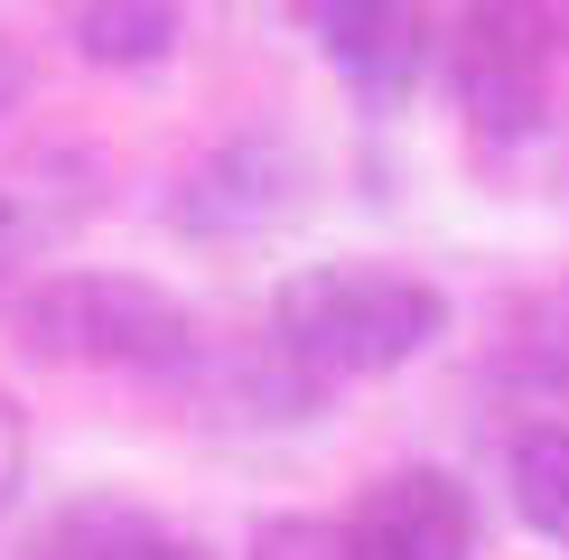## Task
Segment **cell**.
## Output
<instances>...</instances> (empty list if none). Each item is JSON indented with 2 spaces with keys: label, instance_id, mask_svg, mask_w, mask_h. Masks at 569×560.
I'll return each mask as SVG.
<instances>
[{
  "label": "cell",
  "instance_id": "cell-1",
  "mask_svg": "<svg viewBox=\"0 0 569 560\" xmlns=\"http://www.w3.org/2000/svg\"><path fill=\"white\" fill-rule=\"evenodd\" d=\"M262 337L299 373H318L327 392L373 383V373H401L411 356H430L448 337V290L401 262H308L271 290Z\"/></svg>",
  "mask_w": 569,
  "mask_h": 560
},
{
  "label": "cell",
  "instance_id": "cell-2",
  "mask_svg": "<svg viewBox=\"0 0 569 560\" xmlns=\"http://www.w3.org/2000/svg\"><path fill=\"white\" fill-rule=\"evenodd\" d=\"M10 327L38 364L131 373V383H178V392L197 383L206 346H216L169 280H140V271H38L10 299Z\"/></svg>",
  "mask_w": 569,
  "mask_h": 560
},
{
  "label": "cell",
  "instance_id": "cell-3",
  "mask_svg": "<svg viewBox=\"0 0 569 560\" xmlns=\"http://www.w3.org/2000/svg\"><path fill=\"white\" fill-rule=\"evenodd\" d=\"M560 57H569V19L560 0H458L439 19V76L458 122L486 150H523L551 122L560 93Z\"/></svg>",
  "mask_w": 569,
  "mask_h": 560
},
{
  "label": "cell",
  "instance_id": "cell-4",
  "mask_svg": "<svg viewBox=\"0 0 569 560\" xmlns=\"http://www.w3.org/2000/svg\"><path fill=\"white\" fill-rule=\"evenodd\" d=\"M299 187H308V159L280 131H233L206 159H187L159 206L197 243H233V233H271L280 216H299Z\"/></svg>",
  "mask_w": 569,
  "mask_h": 560
},
{
  "label": "cell",
  "instance_id": "cell-5",
  "mask_svg": "<svg viewBox=\"0 0 569 560\" xmlns=\"http://www.w3.org/2000/svg\"><path fill=\"white\" fill-rule=\"evenodd\" d=\"M318 57H327V76H337L355 93V112H401L420 84H430V66H439V19H430V0H327L318 19Z\"/></svg>",
  "mask_w": 569,
  "mask_h": 560
},
{
  "label": "cell",
  "instance_id": "cell-6",
  "mask_svg": "<svg viewBox=\"0 0 569 560\" xmlns=\"http://www.w3.org/2000/svg\"><path fill=\"white\" fill-rule=\"evenodd\" d=\"M477 542H486V513L448 467H392L346 513L355 560H477Z\"/></svg>",
  "mask_w": 569,
  "mask_h": 560
},
{
  "label": "cell",
  "instance_id": "cell-7",
  "mask_svg": "<svg viewBox=\"0 0 569 560\" xmlns=\"http://www.w3.org/2000/svg\"><path fill=\"white\" fill-rule=\"evenodd\" d=\"M93 206H103V169L84 150H19L0 159V309L19 299V271L47 243H66Z\"/></svg>",
  "mask_w": 569,
  "mask_h": 560
},
{
  "label": "cell",
  "instance_id": "cell-8",
  "mask_svg": "<svg viewBox=\"0 0 569 560\" xmlns=\"http://www.w3.org/2000/svg\"><path fill=\"white\" fill-rule=\"evenodd\" d=\"M19 560H216V551H206L187 523H169V513L131 504V496H66L29 532Z\"/></svg>",
  "mask_w": 569,
  "mask_h": 560
},
{
  "label": "cell",
  "instance_id": "cell-9",
  "mask_svg": "<svg viewBox=\"0 0 569 560\" xmlns=\"http://www.w3.org/2000/svg\"><path fill=\"white\" fill-rule=\"evenodd\" d=\"M486 373L513 392V402H532L523 420H569V280L523 290L505 318H495Z\"/></svg>",
  "mask_w": 569,
  "mask_h": 560
},
{
  "label": "cell",
  "instance_id": "cell-10",
  "mask_svg": "<svg viewBox=\"0 0 569 560\" xmlns=\"http://www.w3.org/2000/svg\"><path fill=\"white\" fill-rule=\"evenodd\" d=\"M178 29H187L178 0H76L66 10V38H76V57L93 76H150V66H169Z\"/></svg>",
  "mask_w": 569,
  "mask_h": 560
},
{
  "label": "cell",
  "instance_id": "cell-11",
  "mask_svg": "<svg viewBox=\"0 0 569 560\" xmlns=\"http://www.w3.org/2000/svg\"><path fill=\"white\" fill-rule=\"evenodd\" d=\"M505 496L551 551H569V420H523L505 439Z\"/></svg>",
  "mask_w": 569,
  "mask_h": 560
},
{
  "label": "cell",
  "instance_id": "cell-12",
  "mask_svg": "<svg viewBox=\"0 0 569 560\" xmlns=\"http://www.w3.org/2000/svg\"><path fill=\"white\" fill-rule=\"evenodd\" d=\"M243 560H355L346 551V513H262Z\"/></svg>",
  "mask_w": 569,
  "mask_h": 560
},
{
  "label": "cell",
  "instance_id": "cell-13",
  "mask_svg": "<svg viewBox=\"0 0 569 560\" xmlns=\"http://www.w3.org/2000/svg\"><path fill=\"white\" fill-rule=\"evenodd\" d=\"M19 486H29V420H19V402L0 392V523H10Z\"/></svg>",
  "mask_w": 569,
  "mask_h": 560
},
{
  "label": "cell",
  "instance_id": "cell-14",
  "mask_svg": "<svg viewBox=\"0 0 569 560\" xmlns=\"http://www.w3.org/2000/svg\"><path fill=\"white\" fill-rule=\"evenodd\" d=\"M19 84H29V76H19V47H10V38H0V103H10V93H19Z\"/></svg>",
  "mask_w": 569,
  "mask_h": 560
},
{
  "label": "cell",
  "instance_id": "cell-15",
  "mask_svg": "<svg viewBox=\"0 0 569 560\" xmlns=\"http://www.w3.org/2000/svg\"><path fill=\"white\" fill-rule=\"evenodd\" d=\"M299 10H308V19H318V10H327V0H299Z\"/></svg>",
  "mask_w": 569,
  "mask_h": 560
},
{
  "label": "cell",
  "instance_id": "cell-16",
  "mask_svg": "<svg viewBox=\"0 0 569 560\" xmlns=\"http://www.w3.org/2000/svg\"><path fill=\"white\" fill-rule=\"evenodd\" d=\"M560 19H569V0H560Z\"/></svg>",
  "mask_w": 569,
  "mask_h": 560
}]
</instances>
